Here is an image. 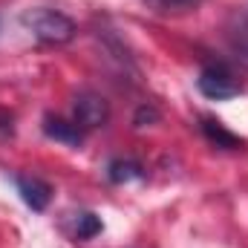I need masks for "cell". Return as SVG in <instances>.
<instances>
[{"mask_svg":"<svg viewBox=\"0 0 248 248\" xmlns=\"http://www.w3.org/2000/svg\"><path fill=\"white\" fill-rule=\"evenodd\" d=\"M20 23L44 44H69L78 32L75 20L55 9H29V12H23Z\"/></svg>","mask_w":248,"mask_h":248,"instance_id":"obj_1","label":"cell"},{"mask_svg":"<svg viewBox=\"0 0 248 248\" xmlns=\"http://www.w3.org/2000/svg\"><path fill=\"white\" fill-rule=\"evenodd\" d=\"M196 87H199V93H202L205 98H211V101H228V98H234V95L243 93L240 81L234 78V72H231L225 63H211V66H205V69L199 72V78H196Z\"/></svg>","mask_w":248,"mask_h":248,"instance_id":"obj_2","label":"cell"},{"mask_svg":"<svg viewBox=\"0 0 248 248\" xmlns=\"http://www.w3.org/2000/svg\"><path fill=\"white\" fill-rule=\"evenodd\" d=\"M72 122L81 130H95L110 122V104L98 93H78L72 101Z\"/></svg>","mask_w":248,"mask_h":248,"instance_id":"obj_3","label":"cell"},{"mask_svg":"<svg viewBox=\"0 0 248 248\" xmlns=\"http://www.w3.org/2000/svg\"><path fill=\"white\" fill-rule=\"evenodd\" d=\"M15 185H17L20 199H23L32 211H38V214L46 211V205L52 202V187H49V182H44V179H38V176H17Z\"/></svg>","mask_w":248,"mask_h":248,"instance_id":"obj_4","label":"cell"},{"mask_svg":"<svg viewBox=\"0 0 248 248\" xmlns=\"http://www.w3.org/2000/svg\"><path fill=\"white\" fill-rule=\"evenodd\" d=\"M44 136L55 139L61 144H69V147H81V141H84V130L75 122H66V119H58V116L44 119Z\"/></svg>","mask_w":248,"mask_h":248,"instance_id":"obj_5","label":"cell"},{"mask_svg":"<svg viewBox=\"0 0 248 248\" xmlns=\"http://www.w3.org/2000/svg\"><path fill=\"white\" fill-rule=\"evenodd\" d=\"M107 179H110L113 185L139 182V179H144V168H141V162H136V159H113V162L107 165Z\"/></svg>","mask_w":248,"mask_h":248,"instance_id":"obj_6","label":"cell"},{"mask_svg":"<svg viewBox=\"0 0 248 248\" xmlns=\"http://www.w3.org/2000/svg\"><path fill=\"white\" fill-rule=\"evenodd\" d=\"M202 133L208 136V141H214L217 147H225V150H243V144H246L240 136H234L231 130H225L214 119H202Z\"/></svg>","mask_w":248,"mask_h":248,"instance_id":"obj_7","label":"cell"},{"mask_svg":"<svg viewBox=\"0 0 248 248\" xmlns=\"http://www.w3.org/2000/svg\"><path fill=\"white\" fill-rule=\"evenodd\" d=\"M228 41L234 46V52L248 61V12H237L234 20L228 23Z\"/></svg>","mask_w":248,"mask_h":248,"instance_id":"obj_8","label":"cell"},{"mask_svg":"<svg viewBox=\"0 0 248 248\" xmlns=\"http://www.w3.org/2000/svg\"><path fill=\"white\" fill-rule=\"evenodd\" d=\"M147 3V9L159 12V15H185V12H196L202 6V0H141Z\"/></svg>","mask_w":248,"mask_h":248,"instance_id":"obj_9","label":"cell"},{"mask_svg":"<svg viewBox=\"0 0 248 248\" xmlns=\"http://www.w3.org/2000/svg\"><path fill=\"white\" fill-rule=\"evenodd\" d=\"M72 231H75L78 240H93L95 234H101V219L93 211H78L75 222H72Z\"/></svg>","mask_w":248,"mask_h":248,"instance_id":"obj_10","label":"cell"},{"mask_svg":"<svg viewBox=\"0 0 248 248\" xmlns=\"http://www.w3.org/2000/svg\"><path fill=\"white\" fill-rule=\"evenodd\" d=\"M159 119V113L153 110V107H139V113H136V127H144V122H156Z\"/></svg>","mask_w":248,"mask_h":248,"instance_id":"obj_11","label":"cell"}]
</instances>
